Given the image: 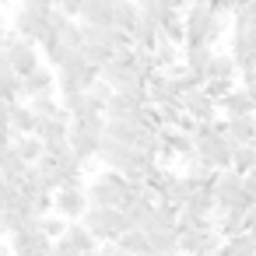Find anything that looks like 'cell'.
<instances>
[{"instance_id":"obj_12","label":"cell","mask_w":256,"mask_h":256,"mask_svg":"<svg viewBox=\"0 0 256 256\" xmlns=\"http://www.w3.org/2000/svg\"><path fill=\"white\" fill-rule=\"evenodd\" d=\"M46 18H50V14H46ZM46 18H42V14H32V11H18L14 22H11V25H14V36L39 46V39L46 36Z\"/></svg>"},{"instance_id":"obj_42","label":"cell","mask_w":256,"mask_h":256,"mask_svg":"<svg viewBox=\"0 0 256 256\" xmlns=\"http://www.w3.org/2000/svg\"><path fill=\"white\" fill-rule=\"evenodd\" d=\"M242 193H246L249 200H256V172H246V176H242Z\"/></svg>"},{"instance_id":"obj_43","label":"cell","mask_w":256,"mask_h":256,"mask_svg":"<svg viewBox=\"0 0 256 256\" xmlns=\"http://www.w3.org/2000/svg\"><path fill=\"white\" fill-rule=\"evenodd\" d=\"M242 224H246V232H256V204H249V207H246Z\"/></svg>"},{"instance_id":"obj_22","label":"cell","mask_w":256,"mask_h":256,"mask_svg":"<svg viewBox=\"0 0 256 256\" xmlns=\"http://www.w3.org/2000/svg\"><path fill=\"white\" fill-rule=\"evenodd\" d=\"M182 210L200 214V218H210L214 214V193H210V186H193L190 196H186V204H182Z\"/></svg>"},{"instance_id":"obj_44","label":"cell","mask_w":256,"mask_h":256,"mask_svg":"<svg viewBox=\"0 0 256 256\" xmlns=\"http://www.w3.org/2000/svg\"><path fill=\"white\" fill-rule=\"evenodd\" d=\"M4 39H8V32H4V28H0V50H4Z\"/></svg>"},{"instance_id":"obj_33","label":"cell","mask_w":256,"mask_h":256,"mask_svg":"<svg viewBox=\"0 0 256 256\" xmlns=\"http://www.w3.org/2000/svg\"><path fill=\"white\" fill-rule=\"evenodd\" d=\"M67 123H70V120H36L32 137H39V140H50V137H67Z\"/></svg>"},{"instance_id":"obj_5","label":"cell","mask_w":256,"mask_h":256,"mask_svg":"<svg viewBox=\"0 0 256 256\" xmlns=\"http://www.w3.org/2000/svg\"><path fill=\"white\" fill-rule=\"evenodd\" d=\"M176 102L182 106V112H186L193 123H210V120H218V102L204 92V84L193 88V92H182Z\"/></svg>"},{"instance_id":"obj_38","label":"cell","mask_w":256,"mask_h":256,"mask_svg":"<svg viewBox=\"0 0 256 256\" xmlns=\"http://www.w3.org/2000/svg\"><path fill=\"white\" fill-rule=\"evenodd\" d=\"M232 88H235V81H204V92H207L214 102H221V98H224Z\"/></svg>"},{"instance_id":"obj_20","label":"cell","mask_w":256,"mask_h":256,"mask_svg":"<svg viewBox=\"0 0 256 256\" xmlns=\"http://www.w3.org/2000/svg\"><path fill=\"white\" fill-rule=\"evenodd\" d=\"M140 106H144V102H137V98H130V95H120V92H112V95H109V102H106V109H102V116H106V120H130Z\"/></svg>"},{"instance_id":"obj_37","label":"cell","mask_w":256,"mask_h":256,"mask_svg":"<svg viewBox=\"0 0 256 256\" xmlns=\"http://www.w3.org/2000/svg\"><path fill=\"white\" fill-rule=\"evenodd\" d=\"M18 182L14 179H4V176H0V207H14L18 204Z\"/></svg>"},{"instance_id":"obj_36","label":"cell","mask_w":256,"mask_h":256,"mask_svg":"<svg viewBox=\"0 0 256 256\" xmlns=\"http://www.w3.org/2000/svg\"><path fill=\"white\" fill-rule=\"evenodd\" d=\"M64 228H67V221H64V218H56V214H46V218H39V232H42L50 242L64 238Z\"/></svg>"},{"instance_id":"obj_9","label":"cell","mask_w":256,"mask_h":256,"mask_svg":"<svg viewBox=\"0 0 256 256\" xmlns=\"http://www.w3.org/2000/svg\"><path fill=\"white\" fill-rule=\"evenodd\" d=\"M144 98H148V106L176 102V98H179V88H176V81H172L165 70H154V74L144 81Z\"/></svg>"},{"instance_id":"obj_14","label":"cell","mask_w":256,"mask_h":256,"mask_svg":"<svg viewBox=\"0 0 256 256\" xmlns=\"http://www.w3.org/2000/svg\"><path fill=\"white\" fill-rule=\"evenodd\" d=\"M78 18L81 25H112V4L109 0H81Z\"/></svg>"},{"instance_id":"obj_10","label":"cell","mask_w":256,"mask_h":256,"mask_svg":"<svg viewBox=\"0 0 256 256\" xmlns=\"http://www.w3.org/2000/svg\"><path fill=\"white\" fill-rule=\"evenodd\" d=\"M67 148H70V154H74L81 165H88V162L95 158V151H98V137L88 134V130H81L78 123H67Z\"/></svg>"},{"instance_id":"obj_8","label":"cell","mask_w":256,"mask_h":256,"mask_svg":"<svg viewBox=\"0 0 256 256\" xmlns=\"http://www.w3.org/2000/svg\"><path fill=\"white\" fill-rule=\"evenodd\" d=\"M95 158H98L109 172H123V168L130 165V158H134V148H126V144H120V140H109V137H98Z\"/></svg>"},{"instance_id":"obj_15","label":"cell","mask_w":256,"mask_h":256,"mask_svg":"<svg viewBox=\"0 0 256 256\" xmlns=\"http://www.w3.org/2000/svg\"><path fill=\"white\" fill-rule=\"evenodd\" d=\"M158 42V22H151L148 14H137L134 28H130V46L134 50H154Z\"/></svg>"},{"instance_id":"obj_25","label":"cell","mask_w":256,"mask_h":256,"mask_svg":"<svg viewBox=\"0 0 256 256\" xmlns=\"http://www.w3.org/2000/svg\"><path fill=\"white\" fill-rule=\"evenodd\" d=\"M137 14H140L137 0H116V4H112V28H120V32H126V36H130V28H134Z\"/></svg>"},{"instance_id":"obj_27","label":"cell","mask_w":256,"mask_h":256,"mask_svg":"<svg viewBox=\"0 0 256 256\" xmlns=\"http://www.w3.org/2000/svg\"><path fill=\"white\" fill-rule=\"evenodd\" d=\"M11 148H14V154H18L25 165H36V162L42 158V140H39V137H32V134H28V137H18V134H14Z\"/></svg>"},{"instance_id":"obj_46","label":"cell","mask_w":256,"mask_h":256,"mask_svg":"<svg viewBox=\"0 0 256 256\" xmlns=\"http://www.w3.org/2000/svg\"><path fill=\"white\" fill-rule=\"evenodd\" d=\"M109 4H116V0H109Z\"/></svg>"},{"instance_id":"obj_1","label":"cell","mask_w":256,"mask_h":256,"mask_svg":"<svg viewBox=\"0 0 256 256\" xmlns=\"http://www.w3.org/2000/svg\"><path fill=\"white\" fill-rule=\"evenodd\" d=\"M53 78H56V92H60V95H74V92H84L88 84L98 81V67L88 64V60L81 56V50H78V53H70V56L56 67Z\"/></svg>"},{"instance_id":"obj_23","label":"cell","mask_w":256,"mask_h":256,"mask_svg":"<svg viewBox=\"0 0 256 256\" xmlns=\"http://www.w3.org/2000/svg\"><path fill=\"white\" fill-rule=\"evenodd\" d=\"M25 106H28V112L36 120H67V112L56 102V95H39V98H28Z\"/></svg>"},{"instance_id":"obj_39","label":"cell","mask_w":256,"mask_h":256,"mask_svg":"<svg viewBox=\"0 0 256 256\" xmlns=\"http://www.w3.org/2000/svg\"><path fill=\"white\" fill-rule=\"evenodd\" d=\"M22 11H32V14H50L53 11V0H22Z\"/></svg>"},{"instance_id":"obj_11","label":"cell","mask_w":256,"mask_h":256,"mask_svg":"<svg viewBox=\"0 0 256 256\" xmlns=\"http://www.w3.org/2000/svg\"><path fill=\"white\" fill-rule=\"evenodd\" d=\"M50 238L36 228V232H14L11 235V256H50Z\"/></svg>"},{"instance_id":"obj_28","label":"cell","mask_w":256,"mask_h":256,"mask_svg":"<svg viewBox=\"0 0 256 256\" xmlns=\"http://www.w3.org/2000/svg\"><path fill=\"white\" fill-rule=\"evenodd\" d=\"M120 252H130V256H144V252H151V246H148V235L144 232H137V228H130V232H123L116 242H112Z\"/></svg>"},{"instance_id":"obj_26","label":"cell","mask_w":256,"mask_h":256,"mask_svg":"<svg viewBox=\"0 0 256 256\" xmlns=\"http://www.w3.org/2000/svg\"><path fill=\"white\" fill-rule=\"evenodd\" d=\"M151 60H154V70H168V67L182 64V50L172 46V42H165V39H158L154 50H151Z\"/></svg>"},{"instance_id":"obj_29","label":"cell","mask_w":256,"mask_h":256,"mask_svg":"<svg viewBox=\"0 0 256 256\" xmlns=\"http://www.w3.org/2000/svg\"><path fill=\"white\" fill-rule=\"evenodd\" d=\"M210 176H214V168L204 162V158H186V172H182V179L190 182V186H210Z\"/></svg>"},{"instance_id":"obj_7","label":"cell","mask_w":256,"mask_h":256,"mask_svg":"<svg viewBox=\"0 0 256 256\" xmlns=\"http://www.w3.org/2000/svg\"><path fill=\"white\" fill-rule=\"evenodd\" d=\"M18 84H22V102L39 98V95H56V78H53V70H46V67H36L32 74L18 78Z\"/></svg>"},{"instance_id":"obj_4","label":"cell","mask_w":256,"mask_h":256,"mask_svg":"<svg viewBox=\"0 0 256 256\" xmlns=\"http://www.w3.org/2000/svg\"><path fill=\"white\" fill-rule=\"evenodd\" d=\"M4 60H8V67L14 70V78H25V74H32L36 67H42V56H39V46L36 42H28V39H18L14 32L4 39Z\"/></svg>"},{"instance_id":"obj_34","label":"cell","mask_w":256,"mask_h":256,"mask_svg":"<svg viewBox=\"0 0 256 256\" xmlns=\"http://www.w3.org/2000/svg\"><path fill=\"white\" fill-rule=\"evenodd\" d=\"M207 235L210 232H179L176 235V246H179L182 256H193V252H200V246L207 242Z\"/></svg>"},{"instance_id":"obj_6","label":"cell","mask_w":256,"mask_h":256,"mask_svg":"<svg viewBox=\"0 0 256 256\" xmlns=\"http://www.w3.org/2000/svg\"><path fill=\"white\" fill-rule=\"evenodd\" d=\"M53 210L64 221H81V214L88 210V196L84 190H56L53 193Z\"/></svg>"},{"instance_id":"obj_18","label":"cell","mask_w":256,"mask_h":256,"mask_svg":"<svg viewBox=\"0 0 256 256\" xmlns=\"http://www.w3.org/2000/svg\"><path fill=\"white\" fill-rule=\"evenodd\" d=\"M235 64H232V56L228 53H210V60H207V67H204V81H235Z\"/></svg>"},{"instance_id":"obj_17","label":"cell","mask_w":256,"mask_h":256,"mask_svg":"<svg viewBox=\"0 0 256 256\" xmlns=\"http://www.w3.org/2000/svg\"><path fill=\"white\" fill-rule=\"evenodd\" d=\"M137 8H140V14H148L151 22H168L172 14H179L186 4H182V0H137Z\"/></svg>"},{"instance_id":"obj_35","label":"cell","mask_w":256,"mask_h":256,"mask_svg":"<svg viewBox=\"0 0 256 256\" xmlns=\"http://www.w3.org/2000/svg\"><path fill=\"white\" fill-rule=\"evenodd\" d=\"M130 70L140 78V81H148L151 74H154V60H151V50H134V64H130Z\"/></svg>"},{"instance_id":"obj_2","label":"cell","mask_w":256,"mask_h":256,"mask_svg":"<svg viewBox=\"0 0 256 256\" xmlns=\"http://www.w3.org/2000/svg\"><path fill=\"white\" fill-rule=\"evenodd\" d=\"M81 224L92 232L95 242H116L123 232H130V224H126L120 207H88L81 214Z\"/></svg>"},{"instance_id":"obj_13","label":"cell","mask_w":256,"mask_h":256,"mask_svg":"<svg viewBox=\"0 0 256 256\" xmlns=\"http://www.w3.org/2000/svg\"><path fill=\"white\" fill-rule=\"evenodd\" d=\"M218 112H224V120H235V116H256V106H252V98H249L242 88H232V92L218 102Z\"/></svg>"},{"instance_id":"obj_31","label":"cell","mask_w":256,"mask_h":256,"mask_svg":"<svg viewBox=\"0 0 256 256\" xmlns=\"http://www.w3.org/2000/svg\"><path fill=\"white\" fill-rule=\"evenodd\" d=\"M232 172H238V176L256 172V144H235V151H232Z\"/></svg>"},{"instance_id":"obj_45","label":"cell","mask_w":256,"mask_h":256,"mask_svg":"<svg viewBox=\"0 0 256 256\" xmlns=\"http://www.w3.org/2000/svg\"><path fill=\"white\" fill-rule=\"evenodd\" d=\"M182 4H186V8H190V4H196V0H182Z\"/></svg>"},{"instance_id":"obj_41","label":"cell","mask_w":256,"mask_h":256,"mask_svg":"<svg viewBox=\"0 0 256 256\" xmlns=\"http://www.w3.org/2000/svg\"><path fill=\"white\" fill-rule=\"evenodd\" d=\"M242 92L252 98V106H256V70H246L242 74Z\"/></svg>"},{"instance_id":"obj_3","label":"cell","mask_w":256,"mask_h":256,"mask_svg":"<svg viewBox=\"0 0 256 256\" xmlns=\"http://www.w3.org/2000/svg\"><path fill=\"white\" fill-rule=\"evenodd\" d=\"M126 179L120 172H102L98 179L84 182V196H88V207H123V196H126Z\"/></svg>"},{"instance_id":"obj_40","label":"cell","mask_w":256,"mask_h":256,"mask_svg":"<svg viewBox=\"0 0 256 256\" xmlns=\"http://www.w3.org/2000/svg\"><path fill=\"white\" fill-rule=\"evenodd\" d=\"M50 256H81V252H78V249H74L70 242H64V238H56V242L50 246Z\"/></svg>"},{"instance_id":"obj_32","label":"cell","mask_w":256,"mask_h":256,"mask_svg":"<svg viewBox=\"0 0 256 256\" xmlns=\"http://www.w3.org/2000/svg\"><path fill=\"white\" fill-rule=\"evenodd\" d=\"M25 168H28V165L14 154V148H4V151H0V176H4V179H14V182H18V179L25 176Z\"/></svg>"},{"instance_id":"obj_16","label":"cell","mask_w":256,"mask_h":256,"mask_svg":"<svg viewBox=\"0 0 256 256\" xmlns=\"http://www.w3.org/2000/svg\"><path fill=\"white\" fill-rule=\"evenodd\" d=\"M224 137H228L232 144H256V116L224 120Z\"/></svg>"},{"instance_id":"obj_30","label":"cell","mask_w":256,"mask_h":256,"mask_svg":"<svg viewBox=\"0 0 256 256\" xmlns=\"http://www.w3.org/2000/svg\"><path fill=\"white\" fill-rule=\"evenodd\" d=\"M210 53H214V46H182V67H190L193 74L204 78V67H207Z\"/></svg>"},{"instance_id":"obj_19","label":"cell","mask_w":256,"mask_h":256,"mask_svg":"<svg viewBox=\"0 0 256 256\" xmlns=\"http://www.w3.org/2000/svg\"><path fill=\"white\" fill-rule=\"evenodd\" d=\"M64 242H70L81 256H92V252L98 249V242L92 238V232H88L81 221H67V228H64Z\"/></svg>"},{"instance_id":"obj_24","label":"cell","mask_w":256,"mask_h":256,"mask_svg":"<svg viewBox=\"0 0 256 256\" xmlns=\"http://www.w3.org/2000/svg\"><path fill=\"white\" fill-rule=\"evenodd\" d=\"M137 130H140V126H134L130 120H106V126H102V137H109V140H120V144L134 148V140H137Z\"/></svg>"},{"instance_id":"obj_21","label":"cell","mask_w":256,"mask_h":256,"mask_svg":"<svg viewBox=\"0 0 256 256\" xmlns=\"http://www.w3.org/2000/svg\"><path fill=\"white\" fill-rule=\"evenodd\" d=\"M8 130H11V134H18V137H28V134L36 130V116L28 112V106H25V102L8 106Z\"/></svg>"}]
</instances>
